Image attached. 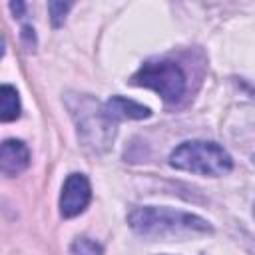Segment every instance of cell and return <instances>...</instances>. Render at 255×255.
Returning <instances> with one entry per match:
<instances>
[{"label":"cell","instance_id":"4","mask_svg":"<svg viewBox=\"0 0 255 255\" xmlns=\"http://www.w3.org/2000/svg\"><path fill=\"white\" fill-rule=\"evenodd\" d=\"M133 86H143L161 96L163 102L175 104L187 90V76L183 68L173 60L145 62L129 80Z\"/></svg>","mask_w":255,"mask_h":255},{"label":"cell","instance_id":"1","mask_svg":"<svg viewBox=\"0 0 255 255\" xmlns=\"http://www.w3.org/2000/svg\"><path fill=\"white\" fill-rule=\"evenodd\" d=\"M128 223L137 235L147 239H181L213 231L209 221L195 213L157 205L131 209L128 215Z\"/></svg>","mask_w":255,"mask_h":255},{"label":"cell","instance_id":"2","mask_svg":"<svg viewBox=\"0 0 255 255\" xmlns=\"http://www.w3.org/2000/svg\"><path fill=\"white\" fill-rule=\"evenodd\" d=\"M66 106L76 122L82 145L94 153H104L116 139V126L104 116L102 104L88 94H68Z\"/></svg>","mask_w":255,"mask_h":255},{"label":"cell","instance_id":"5","mask_svg":"<svg viewBox=\"0 0 255 255\" xmlns=\"http://www.w3.org/2000/svg\"><path fill=\"white\" fill-rule=\"evenodd\" d=\"M92 201V185L84 173H70L60 193V215L72 219L80 215Z\"/></svg>","mask_w":255,"mask_h":255},{"label":"cell","instance_id":"11","mask_svg":"<svg viewBox=\"0 0 255 255\" xmlns=\"http://www.w3.org/2000/svg\"><path fill=\"white\" fill-rule=\"evenodd\" d=\"M22 42L28 46V48H34L36 46V34H34V28L30 24H24L22 26Z\"/></svg>","mask_w":255,"mask_h":255},{"label":"cell","instance_id":"6","mask_svg":"<svg viewBox=\"0 0 255 255\" xmlns=\"http://www.w3.org/2000/svg\"><path fill=\"white\" fill-rule=\"evenodd\" d=\"M102 110H104V116L114 124L122 120H145L151 116V110L147 106L128 100L124 96H112L108 102L102 104Z\"/></svg>","mask_w":255,"mask_h":255},{"label":"cell","instance_id":"8","mask_svg":"<svg viewBox=\"0 0 255 255\" xmlns=\"http://www.w3.org/2000/svg\"><path fill=\"white\" fill-rule=\"evenodd\" d=\"M22 114V104L20 96L14 86L4 84L0 88V120L2 122H14Z\"/></svg>","mask_w":255,"mask_h":255},{"label":"cell","instance_id":"10","mask_svg":"<svg viewBox=\"0 0 255 255\" xmlns=\"http://www.w3.org/2000/svg\"><path fill=\"white\" fill-rule=\"evenodd\" d=\"M72 2H48V12H50V22L54 28H60L66 22L68 12L72 10Z\"/></svg>","mask_w":255,"mask_h":255},{"label":"cell","instance_id":"12","mask_svg":"<svg viewBox=\"0 0 255 255\" xmlns=\"http://www.w3.org/2000/svg\"><path fill=\"white\" fill-rule=\"evenodd\" d=\"M10 10L14 12V16L22 18L24 16V10H26V4L24 2H10Z\"/></svg>","mask_w":255,"mask_h":255},{"label":"cell","instance_id":"7","mask_svg":"<svg viewBox=\"0 0 255 255\" xmlns=\"http://www.w3.org/2000/svg\"><path fill=\"white\" fill-rule=\"evenodd\" d=\"M30 165V149L22 139H6L0 147V171L18 175Z\"/></svg>","mask_w":255,"mask_h":255},{"label":"cell","instance_id":"13","mask_svg":"<svg viewBox=\"0 0 255 255\" xmlns=\"http://www.w3.org/2000/svg\"><path fill=\"white\" fill-rule=\"evenodd\" d=\"M253 217H255V201H253Z\"/></svg>","mask_w":255,"mask_h":255},{"label":"cell","instance_id":"9","mask_svg":"<svg viewBox=\"0 0 255 255\" xmlns=\"http://www.w3.org/2000/svg\"><path fill=\"white\" fill-rule=\"evenodd\" d=\"M70 255H104V249L100 243L88 237H78L70 245Z\"/></svg>","mask_w":255,"mask_h":255},{"label":"cell","instance_id":"3","mask_svg":"<svg viewBox=\"0 0 255 255\" xmlns=\"http://www.w3.org/2000/svg\"><path fill=\"white\" fill-rule=\"evenodd\" d=\"M169 165L175 169H181V171L197 173V175L219 177L233 169V159L215 141L189 139V141L179 143L171 151Z\"/></svg>","mask_w":255,"mask_h":255}]
</instances>
